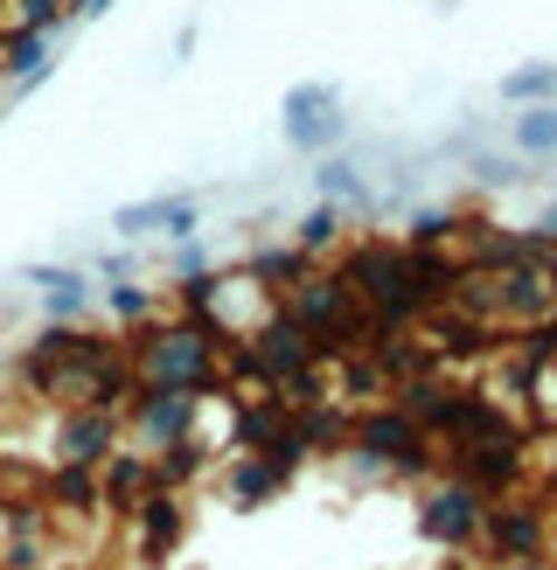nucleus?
Returning a JSON list of instances; mask_svg holds the SVG:
<instances>
[{
    "instance_id": "nucleus-1",
    "label": "nucleus",
    "mask_w": 557,
    "mask_h": 570,
    "mask_svg": "<svg viewBox=\"0 0 557 570\" xmlns=\"http://www.w3.org/2000/svg\"><path fill=\"white\" fill-rule=\"evenodd\" d=\"M460 265L439 250H411V244H362L342 258V285L370 306L377 327H411L426 306H439L453 293Z\"/></svg>"
},
{
    "instance_id": "nucleus-12",
    "label": "nucleus",
    "mask_w": 557,
    "mask_h": 570,
    "mask_svg": "<svg viewBox=\"0 0 557 570\" xmlns=\"http://www.w3.org/2000/svg\"><path fill=\"white\" fill-rule=\"evenodd\" d=\"M516 147L522 154H557V105H537L516 119Z\"/></svg>"
},
{
    "instance_id": "nucleus-17",
    "label": "nucleus",
    "mask_w": 557,
    "mask_h": 570,
    "mask_svg": "<svg viewBox=\"0 0 557 570\" xmlns=\"http://www.w3.org/2000/svg\"><path fill=\"white\" fill-rule=\"evenodd\" d=\"M272 488H278V473H272L265 460H258V466H237V494H244V501H258V494H272Z\"/></svg>"
},
{
    "instance_id": "nucleus-13",
    "label": "nucleus",
    "mask_w": 557,
    "mask_h": 570,
    "mask_svg": "<svg viewBox=\"0 0 557 570\" xmlns=\"http://www.w3.org/2000/svg\"><path fill=\"white\" fill-rule=\"evenodd\" d=\"M36 285H42L49 313H77L84 306V278H70V272H36Z\"/></svg>"
},
{
    "instance_id": "nucleus-16",
    "label": "nucleus",
    "mask_w": 557,
    "mask_h": 570,
    "mask_svg": "<svg viewBox=\"0 0 557 570\" xmlns=\"http://www.w3.org/2000/svg\"><path fill=\"white\" fill-rule=\"evenodd\" d=\"M56 21H63V0H21V28H36V36H49Z\"/></svg>"
},
{
    "instance_id": "nucleus-4",
    "label": "nucleus",
    "mask_w": 557,
    "mask_h": 570,
    "mask_svg": "<svg viewBox=\"0 0 557 570\" xmlns=\"http://www.w3.org/2000/svg\"><path fill=\"white\" fill-rule=\"evenodd\" d=\"M355 445L370 452L377 466H398V473H426V460H432V439L418 432L404 411H370L355 424Z\"/></svg>"
},
{
    "instance_id": "nucleus-5",
    "label": "nucleus",
    "mask_w": 557,
    "mask_h": 570,
    "mask_svg": "<svg viewBox=\"0 0 557 570\" xmlns=\"http://www.w3.org/2000/svg\"><path fill=\"white\" fill-rule=\"evenodd\" d=\"M522 466V439H488V445H446V473L460 488H509Z\"/></svg>"
},
{
    "instance_id": "nucleus-20",
    "label": "nucleus",
    "mask_w": 557,
    "mask_h": 570,
    "mask_svg": "<svg viewBox=\"0 0 557 570\" xmlns=\"http://www.w3.org/2000/svg\"><path fill=\"white\" fill-rule=\"evenodd\" d=\"M105 0H63V14H98Z\"/></svg>"
},
{
    "instance_id": "nucleus-10",
    "label": "nucleus",
    "mask_w": 557,
    "mask_h": 570,
    "mask_svg": "<svg viewBox=\"0 0 557 570\" xmlns=\"http://www.w3.org/2000/svg\"><path fill=\"white\" fill-rule=\"evenodd\" d=\"M426 529L446 535V543H467V535L481 529V501H473V488H446V494H432Z\"/></svg>"
},
{
    "instance_id": "nucleus-8",
    "label": "nucleus",
    "mask_w": 557,
    "mask_h": 570,
    "mask_svg": "<svg viewBox=\"0 0 557 570\" xmlns=\"http://www.w3.org/2000/svg\"><path fill=\"white\" fill-rule=\"evenodd\" d=\"M481 529H488V543H495L501 557H537V550H544V515H537V508H522V501L481 515Z\"/></svg>"
},
{
    "instance_id": "nucleus-2",
    "label": "nucleus",
    "mask_w": 557,
    "mask_h": 570,
    "mask_svg": "<svg viewBox=\"0 0 557 570\" xmlns=\"http://www.w3.org/2000/svg\"><path fill=\"white\" fill-rule=\"evenodd\" d=\"M133 362V376L147 383V390H209L216 383V327H154V334H139V348L126 355Z\"/></svg>"
},
{
    "instance_id": "nucleus-7",
    "label": "nucleus",
    "mask_w": 557,
    "mask_h": 570,
    "mask_svg": "<svg viewBox=\"0 0 557 570\" xmlns=\"http://www.w3.org/2000/svg\"><path fill=\"white\" fill-rule=\"evenodd\" d=\"M139 396V432H147V439H167V445H182L188 439V411H195V396H182V390H147V383H139L133 390Z\"/></svg>"
},
{
    "instance_id": "nucleus-3",
    "label": "nucleus",
    "mask_w": 557,
    "mask_h": 570,
    "mask_svg": "<svg viewBox=\"0 0 557 570\" xmlns=\"http://www.w3.org/2000/svg\"><path fill=\"white\" fill-rule=\"evenodd\" d=\"M251 355H258L265 383H286V390H306V383H314V368H321V348L306 341V327L286 321V313H272V321L251 334Z\"/></svg>"
},
{
    "instance_id": "nucleus-11",
    "label": "nucleus",
    "mask_w": 557,
    "mask_h": 570,
    "mask_svg": "<svg viewBox=\"0 0 557 570\" xmlns=\"http://www.w3.org/2000/svg\"><path fill=\"white\" fill-rule=\"evenodd\" d=\"M63 452H70V466H98L111 452V411H70L63 417Z\"/></svg>"
},
{
    "instance_id": "nucleus-14",
    "label": "nucleus",
    "mask_w": 557,
    "mask_h": 570,
    "mask_svg": "<svg viewBox=\"0 0 557 570\" xmlns=\"http://www.w3.org/2000/svg\"><path fill=\"white\" fill-rule=\"evenodd\" d=\"M42 49H49V36H36V28H21V36H8V63H0V70H14V77H36V70H42Z\"/></svg>"
},
{
    "instance_id": "nucleus-19",
    "label": "nucleus",
    "mask_w": 557,
    "mask_h": 570,
    "mask_svg": "<svg viewBox=\"0 0 557 570\" xmlns=\"http://www.w3.org/2000/svg\"><path fill=\"white\" fill-rule=\"evenodd\" d=\"M111 306H119L126 321H139V313H147V299H139V293H111Z\"/></svg>"
},
{
    "instance_id": "nucleus-18",
    "label": "nucleus",
    "mask_w": 557,
    "mask_h": 570,
    "mask_svg": "<svg viewBox=\"0 0 557 570\" xmlns=\"http://www.w3.org/2000/svg\"><path fill=\"white\" fill-rule=\"evenodd\" d=\"M334 237V216L321 209V216H306V230H300V244H328Z\"/></svg>"
},
{
    "instance_id": "nucleus-6",
    "label": "nucleus",
    "mask_w": 557,
    "mask_h": 570,
    "mask_svg": "<svg viewBox=\"0 0 557 570\" xmlns=\"http://www.w3.org/2000/svg\"><path fill=\"white\" fill-rule=\"evenodd\" d=\"M119 237H188L195 230V195H154V203H126L111 216Z\"/></svg>"
},
{
    "instance_id": "nucleus-9",
    "label": "nucleus",
    "mask_w": 557,
    "mask_h": 570,
    "mask_svg": "<svg viewBox=\"0 0 557 570\" xmlns=\"http://www.w3.org/2000/svg\"><path fill=\"white\" fill-rule=\"evenodd\" d=\"M334 126V91L328 83H300V91L286 98V132L300 139V147H321Z\"/></svg>"
},
{
    "instance_id": "nucleus-15",
    "label": "nucleus",
    "mask_w": 557,
    "mask_h": 570,
    "mask_svg": "<svg viewBox=\"0 0 557 570\" xmlns=\"http://www.w3.org/2000/svg\"><path fill=\"white\" fill-rule=\"evenodd\" d=\"M544 91H557V63H529L516 77H501V98H544Z\"/></svg>"
}]
</instances>
